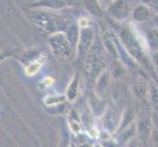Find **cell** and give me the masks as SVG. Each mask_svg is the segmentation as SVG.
Wrapping results in <instances>:
<instances>
[{
  "instance_id": "cell-1",
  "label": "cell",
  "mask_w": 158,
  "mask_h": 147,
  "mask_svg": "<svg viewBox=\"0 0 158 147\" xmlns=\"http://www.w3.org/2000/svg\"><path fill=\"white\" fill-rule=\"evenodd\" d=\"M116 30L118 31V39L123 47L138 64L145 67L146 70L153 69L146 41L138 34L134 27L131 25H119L116 27Z\"/></svg>"
},
{
  "instance_id": "cell-2",
  "label": "cell",
  "mask_w": 158,
  "mask_h": 147,
  "mask_svg": "<svg viewBox=\"0 0 158 147\" xmlns=\"http://www.w3.org/2000/svg\"><path fill=\"white\" fill-rule=\"evenodd\" d=\"M30 18L37 28L50 35L59 31H66L70 26L63 17L50 12L49 10H34L30 12Z\"/></svg>"
},
{
  "instance_id": "cell-3",
  "label": "cell",
  "mask_w": 158,
  "mask_h": 147,
  "mask_svg": "<svg viewBox=\"0 0 158 147\" xmlns=\"http://www.w3.org/2000/svg\"><path fill=\"white\" fill-rule=\"evenodd\" d=\"M48 43L52 53L59 58H68L71 56L74 49L65 31H59L51 35L48 39Z\"/></svg>"
},
{
  "instance_id": "cell-4",
  "label": "cell",
  "mask_w": 158,
  "mask_h": 147,
  "mask_svg": "<svg viewBox=\"0 0 158 147\" xmlns=\"http://www.w3.org/2000/svg\"><path fill=\"white\" fill-rule=\"evenodd\" d=\"M106 13L113 21L124 22L130 14H132L130 2L128 0H113L110 4H108Z\"/></svg>"
},
{
  "instance_id": "cell-5",
  "label": "cell",
  "mask_w": 158,
  "mask_h": 147,
  "mask_svg": "<svg viewBox=\"0 0 158 147\" xmlns=\"http://www.w3.org/2000/svg\"><path fill=\"white\" fill-rule=\"evenodd\" d=\"M81 2V0H39L30 5L34 9H44L51 11H59L75 7Z\"/></svg>"
},
{
  "instance_id": "cell-6",
  "label": "cell",
  "mask_w": 158,
  "mask_h": 147,
  "mask_svg": "<svg viewBox=\"0 0 158 147\" xmlns=\"http://www.w3.org/2000/svg\"><path fill=\"white\" fill-rule=\"evenodd\" d=\"M94 40V31L90 28L80 29V39L77 46V56L83 59L89 54Z\"/></svg>"
},
{
  "instance_id": "cell-7",
  "label": "cell",
  "mask_w": 158,
  "mask_h": 147,
  "mask_svg": "<svg viewBox=\"0 0 158 147\" xmlns=\"http://www.w3.org/2000/svg\"><path fill=\"white\" fill-rule=\"evenodd\" d=\"M86 65H88L86 69H88L89 77L96 81L97 79H98L102 75V73L104 72L105 63L103 62V60L97 56L96 54H92L91 52H89Z\"/></svg>"
},
{
  "instance_id": "cell-8",
  "label": "cell",
  "mask_w": 158,
  "mask_h": 147,
  "mask_svg": "<svg viewBox=\"0 0 158 147\" xmlns=\"http://www.w3.org/2000/svg\"><path fill=\"white\" fill-rule=\"evenodd\" d=\"M131 16H132L133 20L135 23H143V22H148L153 19L155 13L146 6L145 4L140 2L132 9Z\"/></svg>"
},
{
  "instance_id": "cell-9",
  "label": "cell",
  "mask_w": 158,
  "mask_h": 147,
  "mask_svg": "<svg viewBox=\"0 0 158 147\" xmlns=\"http://www.w3.org/2000/svg\"><path fill=\"white\" fill-rule=\"evenodd\" d=\"M152 121L149 115H143L140 117L137 123V133L141 140H148L152 134Z\"/></svg>"
},
{
  "instance_id": "cell-10",
  "label": "cell",
  "mask_w": 158,
  "mask_h": 147,
  "mask_svg": "<svg viewBox=\"0 0 158 147\" xmlns=\"http://www.w3.org/2000/svg\"><path fill=\"white\" fill-rule=\"evenodd\" d=\"M103 45L106 52L114 59H118L119 57V51L117 47L116 42V35L113 34V31H106L103 35Z\"/></svg>"
},
{
  "instance_id": "cell-11",
  "label": "cell",
  "mask_w": 158,
  "mask_h": 147,
  "mask_svg": "<svg viewBox=\"0 0 158 147\" xmlns=\"http://www.w3.org/2000/svg\"><path fill=\"white\" fill-rule=\"evenodd\" d=\"M81 4L88 12L96 18H103L106 14V10L102 8L99 0H81Z\"/></svg>"
},
{
  "instance_id": "cell-12",
  "label": "cell",
  "mask_w": 158,
  "mask_h": 147,
  "mask_svg": "<svg viewBox=\"0 0 158 147\" xmlns=\"http://www.w3.org/2000/svg\"><path fill=\"white\" fill-rule=\"evenodd\" d=\"M46 61V57L44 54H40L36 58H35V60H32L31 63H29L28 66L26 67V75L29 76V77H31V76H35V74H37L40 72V70L41 69V67L43 66V64Z\"/></svg>"
},
{
  "instance_id": "cell-13",
  "label": "cell",
  "mask_w": 158,
  "mask_h": 147,
  "mask_svg": "<svg viewBox=\"0 0 158 147\" xmlns=\"http://www.w3.org/2000/svg\"><path fill=\"white\" fill-rule=\"evenodd\" d=\"M79 95V76L76 74L73 80L69 84L67 90H66V98L69 101H74Z\"/></svg>"
},
{
  "instance_id": "cell-14",
  "label": "cell",
  "mask_w": 158,
  "mask_h": 147,
  "mask_svg": "<svg viewBox=\"0 0 158 147\" xmlns=\"http://www.w3.org/2000/svg\"><path fill=\"white\" fill-rule=\"evenodd\" d=\"M66 35L68 36V39L72 44L73 48L78 46V42H79V39H80V28L78 24H73L70 25L69 28L66 30Z\"/></svg>"
},
{
  "instance_id": "cell-15",
  "label": "cell",
  "mask_w": 158,
  "mask_h": 147,
  "mask_svg": "<svg viewBox=\"0 0 158 147\" xmlns=\"http://www.w3.org/2000/svg\"><path fill=\"white\" fill-rule=\"evenodd\" d=\"M146 44L151 52L158 50V30L157 29H150L146 32Z\"/></svg>"
},
{
  "instance_id": "cell-16",
  "label": "cell",
  "mask_w": 158,
  "mask_h": 147,
  "mask_svg": "<svg viewBox=\"0 0 158 147\" xmlns=\"http://www.w3.org/2000/svg\"><path fill=\"white\" fill-rule=\"evenodd\" d=\"M148 93L149 95L150 105L153 108V110L158 112V86L155 84H150L148 85Z\"/></svg>"
},
{
  "instance_id": "cell-17",
  "label": "cell",
  "mask_w": 158,
  "mask_h": 147,
  "mask_svg": "<svg viewBox=\"0 0 158 147\" xmlns=\"http://www.w3.org/2000/svg\"><path fill=\"white\" fill-rule=\"evenodd\" d=\"M66 100L67 98L65 95H48L43 99V102L47 107H52L63 104Z\"/></svg>"
},
{
  "instance_id": "cell-18",
  "label": "cell",
  "mask_w": 158,
  "mask_h": 147,
  "mask_svg": "<svg viewBox=\"0 0 158 147\" xmlns=\"http://www.w3.org/2000/svg\"><path fill=\"white\" fill-rule=\"evenodd\" d=\"M148 86L143 80H138L134 85V93L137 98H143L148 94Z\"/></svg>"
},
{
  "instance_id": "cell-19",
  "label": "cell",
  "mask_w": 158,
  "mask_h": 147,
  "mask_svg": "<svg viewBox=\"0 0 158 147\" xmlns=\"http://www.w3.org/2000/svg\"><path fill=\"white\" fill-rule=\"evenodd\" d=\"M134 116H135V114L132 110H128L126 111V113L124 114V116H123V119H122V122L120 123L121 125L119 126L118 128V133H120L121 132H123V130L125 129H127L129 126H131L132 124H134Z\"/></svg>"
},
{
  "instance_id": "cell-20",
  "label": "cell",
  "mask_w": 158,
  "mask_h": 147,
  "mask_svg": "<svg viewBox=\"0 0 158 147\" xmlns=\"http://www.w3.org/2000/svg\"><path fill=\"white\" fill-rule=\"evenodd\" d=\"M69 125L71 129L73 130L75 133H81V122L79 116L76 114V112L71 113V117H70V121Z\"/></svg>"
},
{
  "instance_id": "cell-21",
  "label": "cell",
  "mask_w": 158,
  "mask_h": 147,
  "mask_svg": "<svg viewBox=\"0 0 158 147\" xmlns=\"http://www.w3.org/2000/svg\"><path fill=\"white\" fill-rule=\"evenodd\" d=\"M108 80H109V75L104 71V72L102 73V75L96 80V89L98 91V93H102V92L105 90L108 84Z\"/></svg>"
},
{
  "instance_id": "cell-22",
  "label": "cell",
  "mask_w": 158,
  "mask_h": 147,
  "mask_svg": "<svg viewBox=\"0 0 158 147\" xmlns=\"http://www.w3.org/2000/svg\"><path fill=\"white\" fill-rule=\"evenodd\" d=\"M92 25H94L92 21L89 17H86V16H83V17H81L78 20V26H79L80 29L90 28V27H92Z\"/></svg>"
},
{
  "instance_id": "cell-23",
  "label": "cell",
  "mask_w": 158,
  "mask_h": 147,
  "mask_svg": "<svg viewBox=\"0 0 158 147\" xmlns=\"http://www.w3.org/2000/svg\"><path fill=\"white\" fill-rule=\"evenodd\" d=\"M140 2L145 4L154 13H158V0H141Z\"/></svg>"
},
{
  "instance_id": "cell-24",
  "label": "cell",
  "mask_w": 158,
  "mask_h": 147,
  "mask_svg": "<svg viewBox=\"0 0 158 147\" xmlns=\"http://www.w3.org/2000/svg\"><path fill=\"white\" fill-rule=\"evenodd\" d=\"M124 74H125V69H123L121 66H120V64L116 65V66L114 67L113 72H112V75H113V77H114V78L120 79V78H122V77H123Z\"/></svg>"
},
{
  "instance_id": "cell-25",
  "label": "cell",
  "mask_w": 158,
  "mask_h": 147,
  "mask_svg": "<svg viewBox=\"0 0 158 147\" xmlns=\"http://www.w3.org/2000/svg\"><path fill=\"white\" fill-rule=\"evenodd\" d=\"M150 59H151V64H152V67H153V70L158 74V50L151 52Z\"/></svg>"
},
{
  "instance_id": "cell-26",
  "label": "cell",
  "mask_w": 158,
  "mask_h": 147,
  "mask_svg": "<svg viewBox=\"0 0 158 147\" xmlns=\"http://www.w3.org/2000/svg\"><path fill=\"white\" fill-rule=\"evenodd\" d=\"M151 137H152V143H153V147H158V126L153 127Z\"/></svg>"
},
{
  "instance_id": "cell-27",
  "label": "cell",
  "mask_w": 158,
  "mask_h": 147,
  "mask_svg": "<svg viewBox=\"0 0 158 147\" xmlns=\"http://www.w3.org/2000/svg\"><path fill=\"white\" fill-rule=\"evenodd\" d=\"M54 83V80L51 77H47L43 80L41 83H40V88H49L50 85H52Z\"/></svg>"
},
{
  "instance_id": "cell-28",
  "label": "cell",
  "mask_w": 158,
  "mask_h": 147,
  "mask_svg": "<svg viewBox=\"0 0 158 147\" xmlns=\"http://www.w3.org/2000/svg\"><path fill=\"white\" fill-rule=\"evenodd\" d=\"M127 147H137V144H135V142L132 139V140L128 142V146Z\"/></svg>"
},
{
  "instance_id": "cell-29",
  "label": "cell",
  "mask_w": 158,
  "mask_h": 147,
  "mask_svg": "<svg viewBox=\"0 0 158 147\" xmlns=\"http://www.w3.org/2000/svg\"><path fill=\"white\" fill-rule=\"evenodd\" d=\"M152 21H153L154 25L158 28V15H155L154 17H153V19H152Z\"/></svg>"
},
{
  "instance_id": "cell-30",
  "label": "cell",
  "mask_w": 158,
  "mask_h": 147,
  "mask_svg": "<svg viewBox=\"0 0 158 147\" xmlns=\"http://www.w3.org/2000/svg\"><path fill=\"white\" fill-rule=\"evenodd\" d=\"M102 1L104 2V3H109V4H110L113 1V0H102Z\"/></svg>"
},
{
  "instance_id": "cell-31",
  "label": "cell",
  "mask_w": 158,
  "mask_h": 147,
  "mask_svg": "<svg viewBox=\"0 0 158 147\" xmlns=\"http://www.w3.org/2000/svg\"><path fill=\"white\" fill-rule=\"evenodd\" d=\"M94 147H103V146H102L101 144H96V145H95Z\"/></svg>"
},
{
  "instance_id": "cell-32",
  "label": "cell",
  "mask_w": 158,
  "mask_h": 147,
  "mask_svg": "<svg viewBox=\"0 0 158 147\" xmlns=\"http://www.w3.org/2000/svg\"><path fill=\"white\" fill-rule=\"evenodd\" d=\"M128 1L129 2H133V1H135V0H128ZM140 1H141V0H140Z\"/></svg>"
},
{
  "instance_id": "cell-33",
  "label": "cell",
  "mask_w": 158,
  "mask_h": 147,
  "mask_svg": "<svg viewBox=\"0 0 158 147\" xmlns=\"http://www.w3.org/2000/svg\"><path fill=\"white\" fill-rule=\"evenodd\" d=\"M71 147H77V146H76V145H74V144H72V145H71Z\"/></svg>"
}]
</instances>
